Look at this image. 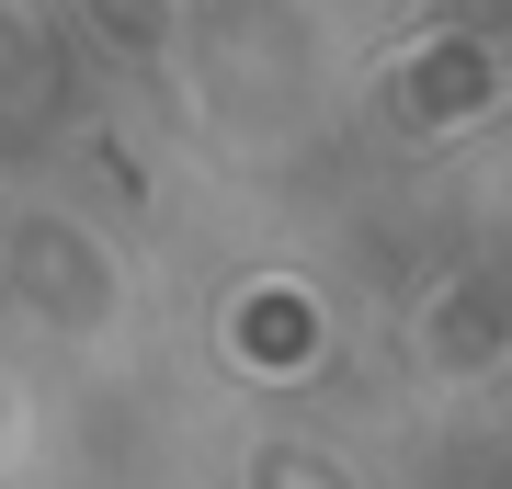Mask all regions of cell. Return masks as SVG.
Returning <instances> with one entry per match:
<instances>
[{
  "mask_svg": "<svg viewBox=\"0 0 512 489\" xmlns=\"http://www.w3.org/2000/svg\"><path fill=\"white\" fill-rule=\"evenodd\" d=\"M12 273L46 296V319H69L80 342H103V319H114V262L92 251V228H69V217H12Z\"/></svg>",
  "mask_w": 512,
  "mask_h": 489,
  "instance_id": "1",
  "label": "cell"
}]
</instances>
